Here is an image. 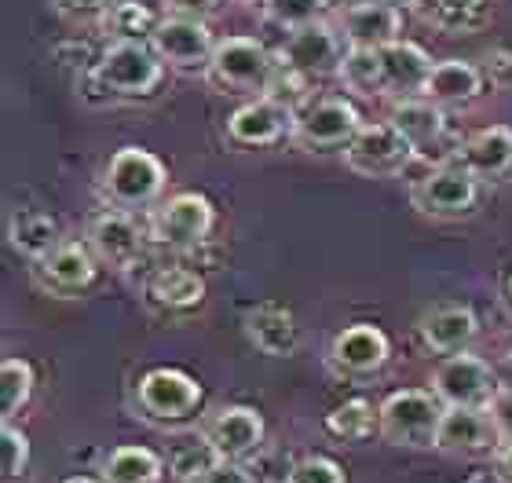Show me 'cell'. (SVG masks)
I'll return each instance as SVG.
<instances>
[{"label":"cell","instance_id":"2","mask_svg":"<svg viewBox=\"0 0 512 483\" xmlns=\"http://www.w3.org/2000/svg\"><path fill=\"white\" fill-rule=\"evenodd\" d=\"M165 183H169V169L158 154L143 151V147H121L110 154L107 169L99 176V191L110 209L139 213L158 202Z\"/></svg>","mask_w":512,"mask_h":483},{"label":"cell","instance_id":"42","mask_svg":"<svg viewBox=\"0 0 512 483\" xmlns=\"http://www.w3.org/2000/svg\"><path fill=\"white\" fill-rule=\"evenodd\" d=\"M494 476H498V483H512V443H502L498 451H494Z\"/></svg>","mask_w":512,"mask_h":483},{"label":"cell","instance_id":"43","mask_svg":"<svg viewBox=\"0 0 512 483\" xmlns=\"http://www.w3.org/2000/svg\"><path fill=\"white\" fill-rule=\"evenodd\" d=\"M63 483H107V480H96V476H70V480Z\"/></svg>","mask_w":512,"mask_h":483},{"label":"cell","instance_id":"28","mask_svg":"<svg viewBox=\"0 0 512 483\" xmlns=\"http://www.w3.org/2000/svg\"><path fill=\"white\" fill-rule=\"evenodd\" d=\"M161 476H165V462L150 447H136V443L114 447L103 462L107 483H161Z\"/></svg>","mask_w":512,"mask_h":483},{"label":"cell","instance_id":"46","mask_svg":"<svg viewBox=\"0 0 512 483\" xmlns=\"http://www.w3.org/2000/svg\"><path fill=\"white\" fill-rule=\"evenodd\" d=\"M509 301H512V279H509Z\"/></svg>","mask_w":512,"mask_h":483},{"label":"cell","instance_id":"7","mask_svg":"<svg viewBox=\"0 0 512 483\" xmlns=\"http://www.w3.org/2000/svg\"><path fill=\"white\" fill-rule=\"evenodd\" d=\"M161 74H165V63L158 59V52L139 41H114L92 70V77L114 99H147L161 85Z\"/></svg>","mask_w":512,"mask_h":483},{"label":"cell","instance_id":"18","mask_svg":"<svg viewBox=\"0 0 512 483\" xmlns=\"http://www.w3.org/2000/svg\"><path fill=\"white\" fill-rule=\"evenodd\" d=\"M143 304L165 319L191 315L205 304V279L194 268H180V264L154 268L143 282Z\"/></svg>","mask_w":512,"mask_h":483},{"label":"cell","instance_id":"27","mask_svg":"<svg viewBox=\"0 0 512 483\" xmlns=\"http://www.w3.org/2000/svg\"><path fill=\"white\" fill-rule=\"evenodd\" d=\"M8 242L19 257L37 264V260L48 257V253H52L59 242H66V238H63V227H59V220H55L52 213H44V209H15V213L8 216Z\"/></svg>","mask_w":512,"mask_h":483},{"label":"cell","instance_id":"16","mask_svg":"<svg viewBox=\"0 0 512 483\" xmlns=\"http://www.w3.org/2000/svg\"><path fill=\"white\" fill-rule=\"evenodd\" d=\"M33 282L52 297H81L96 282L99 260L88 242H59L44 260L33 264Z\"/></svg>","mask_w":512,"mask_h":483},{"label":"cell","instance_id":"38","mask_svg":"<svg viewBox=\"0 0 512 483\" xmlns=\"http://www.w3.org/2000/svg\"><path fill=\"white\" fill-rule=\"evenodd\" d=\"M52 8L74 26H88V22H103L110 11V0H52Z\"/></svg>","mask_w":512,"mask_h":483},{"label":"cell","instance_id":"35","mask_svg":"<svg viewBox=\"0 0 512 483\" xmlns=\"http://www.w3.org/2000/svg\"><path fill=\"white\" fill-rule=\"evenodd\" d=\"M0 465H4V483H19L30 473V436L22 429H15V421L0 425Z\"/></svg>","mask_w":512,"mask_h":483},{"label":"cell","instance_id":"17","mask_svg":"<svg viewBox=\"0 0 512 483\" xmlns=\"http://www.w3.org/2000/svg\"><path fill=\"white\" fill-rule=\"evenodd\" d=\"M498 447H502V436H498L487 410H472V407L443 410L439 436H436L439 454H450V458H494Z\"/></svg>","mask_w":512,"mask_h":483},{"label":"cell","instance_id":"14","mask_svg":"<svg viewBox=\"0 0 512 483\" xmlns=\"http://www.w3.org/2000/svg\"><path fill=\"white\" fill-rule=\"evenodd\" d=\"M297 110L275 96H256L227 118V140L235 147H275L282 140H293Z\"/></svg>","mask_w":512,"mask_h":483},{"label":"cell","instance_id":"37","mask_svg":"<svg viewBox=\"0 0 512 483\" xmlns=\"http://www.w3.org/2000/svg\"><path fill=\"white\" fill-rule=\"evenodd\" d=\"M286 483H348V473L341 469V462H333L326 454H308L289 465Z\"/></svg>","mask_w":512,"mask_h":483},{"label":"cell","instance_id":"3","mask_svg":"<svg viewBox=\"0 0 512 483\" xmlns=\"http://www.w3.org/2000/svg\"><path fill=\"white\" fill-rule=\"evenodd\" d=\"M410 205L428 220H439V224L469 220L480 205V180L458 158L436 161L421 180H414Z\"/></svg>","mask_w":512,"mask_h":483},{"label":"cell","instance_id":"21","mask_svg":"<svg viewBox=\"0 0 512 483\" xmlns=\"http://www.w3.org/2000/svg\"><path fill=\"white\" fill-rule=\"evenodd\" d=\"M337 30L348 48H388L403 37V11L392 4H377V0H359L341 11Z\"/></svg>","mask_w":512,"mask_h":483},{"label":"cell","instance_id":"44","mask_svg":"<svg viewBox=\"0 0 512 483\" xmlns=\"http://www.w3.org/2000/svg\"><path fill=\"white\" fill-rule=\"evenodd\" d=\"M377 4H392V8H399V11H403V8H410V4H414V0H377Z\"/></svg>","mask_w":512,"mask_h":483},{"label":"cell","instance_id":"20","mask_svg":"<svg viewBox=\"0 0 512 483\" xmlns=\"http://www.w3.org/2000/svg\"><path fill=\"white\" fill-rule=\"evenodd\" d=\"M267 425L260 410L253 407H224L209 425H205V440L213 443V451L227 462H246L264 447Z\"/></svg>","mask_w":512,"mask_h":483},{"label":"cell","instance_id":"13","mask_svg":"<svg viewBox=\"0 0 512 483\" xmlns=\"http://www.w3.org/2000/svg\"><path fill=\"white\" fill-rule=\"evenodd\" d=\"M88 249L96 253L99 264L114 271H132L147 253L150 235L136 224V216L125 209H103L88 220Z\"/></svg>","mask_w":512,"mask_h":483},{"label":"cell","instance_id":"24","mask_svg":"<svg viewBox=\"0 0 512 483\" xmlns=\"http://www.w3.org/2000/svg\"><path fill=\"white\" fill-rule=\"evenodd\" d=\"M454 158L476 176V180H505L512 172V129L509 125H487L458 143Z\"/></svg>","mask_w":512,"mask_h":483},{"label":"cell","instance_id":"8","mask_svg":"<svg viewBox=\"0 0 512 483\" xmlns=\"http://www.w3.org/2000/svg\"><path fill=\"white\" fill-rule=\"evenodd\" d=\"M363 125L366 121L359 118V110H355L348 99L326 96L297 110L293 143H297L300 151H311V154H326V151L344 154Z\"/></svg>","mask_w":512,"mask_h":483},{"label":"cell","instance_id":"4","mask_svg":"<svg viewBox=\"0 0 512 483\" xmlns=\"http://www.w3.org/2000/svg\"><path fill=\"white\" fill-rule=\"evenodd\" d=\"M213 224H216L213 202L198 191H180L150 213L147 235L154 249L183 257V253H194V249H202L209 242Z\"/></svg>","mask_w":512,"mask_h":483},{"label":"cell","instance_id":"40","mask_svg":"<svg viewBox=\"0 0 512 483\" xmlns=\"http://www.w3.org/2000/svg\"><path fill=\"white\" fill-rule=\"evenodd\" d=\"M194 483H260V480H256L242 462H227V458H220L202 480H194Z\"/></svg>","mask_w":512,"mask_h":483},{"label":"cell","instance_id":"29","mask_svg":"<svg viewBox=\"0 0 512 483\" xmlns=\"http://www.w3.org/2000/svg\"><path fill=\"white\" fill-rule=\"evenodd\" d=\"M322 429L341 443H363L374 432H381V410L374 403H366V399H348V403H341V407H333L326 414Z\"/></svg>","mask_w":512,"mask_h":483},{"label":"cell","instance_id":"36","mask_svg":"<svg viewBox=\"0 0 512 483\" xmlns=\"http://www.w3.org/2000/svg\"><path fill=\"white\" fill-rule=\"evenodd\" d=\"M220 462V454L213 451V443L205 440H198V443H187V447H180V451H176V458H172V476H176V480H183V483H194V480H202L205 473H209V469H213V465Z\"/></svg>","mask_w":512,"mask_h":483},{"label":"cell","instance_id":"33","mask_svg":"<svg viewBox=\"0 0 512 483\" xmlns=\"http://www.w3.org/2000/svg\"><path fill=\"white\" fill-rule=\"evenodd\" d=\"M410 11L432 30L458 33L476 22V15L483 11V0H414Z\"/></svg>","mask_w":512,"mask_h":483},{"label":"cell","instance_id":"26","mask_svg":"<svg viewBox=\"0 0 512 483\" xmlns=\"http://www.w3.org/2000/svg\"><path fill=\"white\" fill-rule=\"evenodd\" d=\"M421 96L443 110L469 107V103H476L483 96V74L465 59H443V63L432 66Z\"/></svg>","mask_w":512,"mask_h":483},{"label":"cell","instance_id":"41","mask_svg":"<svg viewBox=\"0 0 512 483\" xmlns=\"http://www.w3.org/2000/svg\"><path fill=\"white\" fill-rule=\"evenodd\" d=\"M224 0H165V8L180 19H209Z\"/></svg>","mask_w":512,"mask_h":483},{"label":"cell","instance_id":"5","mask_svg":"<svg viewBox=\"0 0 512 483\" xmlns=\"http://www.w3.org/2000/svg\"><path fill=\"white\" fill-rule=\"evenodd\" d=\"M381 436L392 447H414V451H436L439 421H443V399L432 388H403L384 396L381 407Z\"/></svg>","mask_w":512,"mask_h":483},{"label":"cell","instance_id":"9","mask_svg":"<svg viewBox=\"0 0 512 483\" xmlns=\"http://www.w3.org/2000/svg\"><path fill=\"white\" fill-rule=\"evenodd\" d=\"M344 37L341 30H333L330 22H311L300 26L286 37V44L278 48V66L282 74L300 77V81H315V77H330L341 70L344 59Z\"/></svg>","mask_w":512,"mask_h":483},{"label":"cell","instance_id":"6","mask_svg":"<svg viewBox=\"0 0 512 483\" xmlns=\"http://www.w3.org/2000/svg\"><path fill=\"white\" fill-rule=\"evenodd\" d=\"M136 407L139 418L154 421V425H183L205 407L202 381L180 366H154L139 377L136 385Z\"/></svg>","mask_w":512,"mask_h":483},{"label":"cell","instance_id":"11","mask_svg":"<svg viewBox=\"0 0 512 483\" xmlns=\"http://www.w3.org/2000/svg\"><path fill=\"white\" fill-rule=\"evenodd\" d=\"M417 151L414 143L406 140L403 132L395 129L392 121H374V125H363L359 136L348 143L344 151V165L359 176H370V180H381V176H399L414 165Z\"/></svg>","mask_w":512,"mask_h":483},{"label":"cell","instance_id":"32","mask_svg":"<svg viewBox=\"0 0 512 483\" xmlns=\"http://www.w3.org/2000/svg\"><path fill=\"white\" fill-rule=\"evenodd\" d=\"M33 385H37V374L26 359H15L8 355L0 363V418L15 421L26 410V403L33 399Z\"/></svg>","mask_w":512,"mask_h":483},{"label":"cell","instance_id":"12","mask_svg":"<svg viewBox=\"0 0 512 483\" xmlns=\"http://www.w3.org/2000/svg\"><path fill=\"white\" fill-rule=\"evenodd\" d=\"M150 48L158 52V59L169 70H180V74H205L209 63H213L216 41L213 30L205 26V19H180V15H169V19L158 22V30L150 37Z\"/></svg>","mask_w":512,"mask_h":483},{"label":"cell","instance_id":"23","mask_svg":"<svg viewBox=\"0 0 512 483\" xmlns=\"http://www.w3.org/2000/svg\"><path fill=\"white\" fill-rule=\"evenodd\" d=\"M242 326H246V337L260 355H271V359H286L300 348V326L297 315L282 308V304H253L246 315H242Z\"/></svg>","mask_w":512,"mask_h":483},{"label":"cell","instance_id":"10","mask_svg":"<svg viewBox=\"0 0 512 483\" xmlns=\"http://www.w3.org/2000/svg\"><path fill=\"white\" fill-rule=\"evenodd\" d=\"M432 392L443 399V407H472V410H487L491 407L494 392L502 388L498 374L491 370L487 359L472 352L447 355L443 363L432 370Z\"/></svg>","mask_w":512,"mask_h":483},{"label":"cell","instance_id":"25","mask_svg":"<svg viewBox=\"0 0 512 483\" xmlns=\"http://www.w3.org/2000/svg\"><path fill=\"white\" fill-rule=\"evenodd\" d=\"M381 63H384V96L395 99H414L425 92V81L432 74V59L421 44L406 41H392L388 48H381Z\"/></svg>","mask_w":512,"mask_h":483},{"label":"cell","instance_id":"22","mask_svg":"<svg viewBox=\"0 0 512 483\" xmlns=\"http://www.w3.org/2000/svg\"><path fill=\"white\" fill-rule=\"evenodd\" d=\"M417 333H421V344H425L428 352L447 359V355L469 352L476 333H480V322H476L472 308H465V304H439V308L421 315Z\"/></svg>","mask_w":512,"mask_h":483},{"label":"cell","instance_id":"45","mask_svg":"<svg viewBox=\"0 0 512 483\" xmlns=\"http://www.w3.org/2000/svg\"><path fill=\"white\" fill-rule=\"evenodd\" d=\"M242 4H260V8H264V4H267V0H242Z\"/></svg>","mask_w":512,"mask_h":483},{"label":"cell","instance_id":"39","mask_svg":"<svg viewBox=\"0 0 512 483\" xmlns=\"http://www.w3.org/2000/svg\"><path fill=\"white\" fill-rule=\"evenodd\" d=\"M487 414H491L494 429H498L502 443H512V385H502L498 392H494Z\"/></svg>","mask_w":512,"mask_h":483},{"label":"cell","instance_id":"31","mask_svg":"<svg viewBox=\"0 0 512 483\" xmlns=\"http://www.w3.org/2000/svg\"><path fill=\"white\" fill-rule=\"evenodd\" d=\"M158 15L143 4V0H114L107 11V19L103 26L110 30L114 41H139V44H150L154 30H158Z\"/></svg>","mask_w":512,"mask_h":483},{"label":"cell","instance_id":"15","mask_svg":"<svg viewBox=\"0 0 512 483\" xmlns=\"http://www.w3.org/2000/svg\"><path fill=\"white\" fill-rule=\"evenodd\" d=\"M388 355H392V344H388L381 326H374V322H352V326H344L333 337L326 359H330L333 374L363 381V377L381 374Z\"/></svg>","mask_w":512,"mask_h":483},{"label":"cell","instance_id":"34","mask_svg":"<svg viewBox=\"0 0 512 483\" xmlns=\"http://www.w3.org/2000/svg\"><path fill=\"white\" fill-rule=\"evenodd\" d=\"M330 8V0H267L264 8V19L282 26L286 33L300 30V26H311V22H319Z\"/></svg>","mask_w":512,"mask_h":483},{"label":"cell","instance_id":"19","mask_svg":"<svg viewBox=\"0 0 512 483\" xmlns=\"http://www.w3.org/2000/svg\"><path fill=\"white\" fill-rule=\"evenodd\" d=\"M388 121L403 132L406 140L414 143L417 158H432V154H436L439 161L454 158V151H447V110L436 107V103H428L425 96L395 99Z\"/></svg>","mask_w":512,"mask_h":483},{"label":"cell","instance_id":"1","mask_svg":"<svg viewBox=\"0 0 512 483\" xmlns=\"http://www.w3.org/2000/svg\"><path fill=\"white\" fill-rule=\"evenodd\" d=\"M282 77L278 55H271L256 37H224L216 41L205 81L227 96H267Z\"/></svg>","mask_w":512,"mask_h":483},{"label":"cell","instance_id":"30","mask_svg":"<svg viewBox=\"0 0 512 483\" xmlns=\"http://www.w3.org/2000/svg\"><path fill=\"white\" fill-rule=\"evenodd\" d=\"M341 85L355 96H384V63H381V48H348L341 59Z\"/></svg>","mask_w":512,"mask_h":483}]
</instances>
